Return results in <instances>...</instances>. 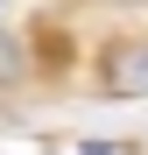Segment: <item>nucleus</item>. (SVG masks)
Here are the masks:
<instances>
[{
    "mask_svg": "<svg viewBox=\"0 0 148 155\" xmlns=\"http://www.w3.org/2000/svg\"><path fill=\"white\" fill-rule=\"evenodd\" d=\"M99 92L106 99H148V35H120L99 57Z\"/></svg>",
    "mask_w": 148,
    "mask_h": 155,
    "instance_id": "obj_1",
    "label": "nucleus"
},
{
    "mask_svg": "<svg viewBox=\"0 0 148 155\" xmlns=\"http://www.w3.org/2000/svg\"><path fill=\"white\" fill-rule=\"evenodd\" d=\"M21 78H28V42L0 35V85H21Z\"/></svg>",
    "mask_w": 148,
    "mask_h": 155,
    "instance_id": "obj_2",
    "label": "nucleus"
},
{
    "mask_svg": "<svg viewBox=\"0 0 148 155\" xmlns=\"http://www.w3.org/2000/svg\"><path fill=\"white\" fill-rule=\"evenodd\" d=\"M78 155H141V148H120V141H85Z\"/></svg>",
    "mask_w": 148,
    "mask_h": 155,
    "instance_id": "obj_3",
    "label": "nucleus"
}]
</instances>
